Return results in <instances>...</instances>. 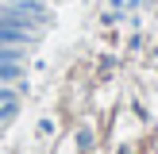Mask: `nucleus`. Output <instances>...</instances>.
I'll return each instance as SVG.
<instances>
[{"mask_svg":"<svg viewBox=\"0 0 158 154\" xmlns=\"http://www.w3.org/2000/svg\"><path fill=\"white\" fill-rule=\"evenodd\" d=\"M0 77H19V54L0 50Z\"/></svg>","mask_w":158,"mask_h":154,"instance_id":"obj_1","label":"nucleus"},{"mask_svg":"<svg viewBox=\"0 0 158 154\" xmlns=\"http://www.w3.org/2000/svg\"><path fill=\"white\" fill-rule=\"evenodd\" d=\"M12 112H15V96L0 89V116H12Z\"/></svg>","mask_w":158,"mask_h":154,"instance_id":"obj_2","label":"nucleus"},{"mask_svg":"<svg viewBox=\"0 0 158 154\" xmlns=\"http://www.w3.org/2000/svg\"><path fill=\"white\" fill-rule=\"evenodd\" d=\"M4 4H19V8H35V12H43V8H39V0H4Z\"/></svg>","mask_w":158,"mask_h":154,"instance_id":"obj_3","label":"nucleus"}]
</instances>
